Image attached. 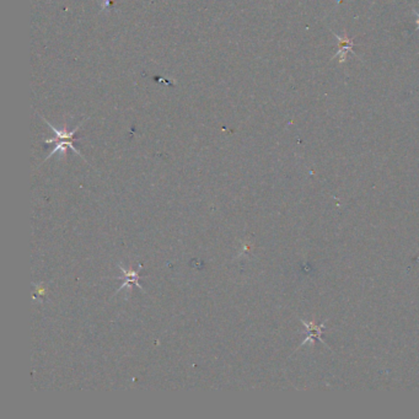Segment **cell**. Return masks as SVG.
I'll return each mask as SVG.
<instances>
[{"label": "cell", "mask_w": 419, "mask_h": 419, "mask_svg": "<svg viewBox=\"0 0 419 419\" xmlns=\"http://www.w3.org/2000/svg\"><path fill=\"white\" fill-rule=\"evenodd\" d=\"M120 268H121V271L123 272V274H125V277L122 278V279H123V284L120 286V288L117 289V291H116V294H118L121 290H122L123 288H126L127 285H131V284H134V285L138 286V288H139L140 290L144 291V290H143L142 285H140V284H139L140 275L138 274L137 271H133V269H129V271H126V269L123 268L122 266H120Z\"/></svg>", "instance_id": "obj_2"}, {"label": "cell", "mask_w": 419, "mask_h": 419, "mask_svg": "<svg viewBox=\"0 0 419 419\" xmlns=\"http://www.w3.org/2000/svg\"><path fill=\"white\" fill-rule=\"evenodd\" d=\"M414 14H415V15H417V25H418V27H419V14H417L415 12H414Z\"/></svg>", "instance_id": "obj_3"}, {"label": "cell", "mask_w": 419, "mask_h": 419, "mask_svg": "<svg viewBox=\"0 0 419 419\" xmlns=\"http://www.w3.org/2000/svg\"><path fill=\"white\" fill-rule=\"evenodd\" d=\"M42 120L45 121L46 125L48 126L49 128H51L52 131L54 132V134H56V138H54V139H47V140H45L46 144H51V143H56V147H54L53 150H52L51 153L48 154V156H47L45 161H47V160H48L49 158H52V156H53L54 154H57V153L65 154V153H67L68 149H71V150H73L74 153L76 154V155L81 156V158L84 159V156L81 155V153H80L78 149H75V147H74L73 140H74V134H75L76 132H78L79 129L81 128L82 125H84V123L86 122V118H85V120L82 121L81 123H79V125L73 129V131H69V129H67V127H64V128H63V129H58L53 125H51V123H49L48 121L46 120V118L42 117Z\"/></svg>", "instance_id": "obj_1"}]
</instances>
